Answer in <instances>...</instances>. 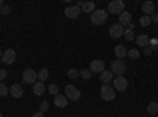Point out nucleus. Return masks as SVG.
<instances>
[{"label": "nucleus", "instance_id": "1", "mask_svg": "<svg viewBox=\"0 0 158 117\" xmlns=\"http://www.w3.org/2000/svg\"><path fill=\"white\" fill-rule=\"evenodd\" d=\"M106 19H108V11H104V10H95L90 15V21L95 25H103L106 22Z\"/></svg>", "mask_w": 158, "mask_h": 117}, {"label": "nucleus", "instance_id": "2", "mask_svg": "<svg viewBox=\"0 0 158 117\" xmlns=\"http://www.w3.org/2000/svg\"><path fill=\"white\" fill-rule=\"evenodd\" d=\"M100 97L104 101H112L115 98V89L109 84H103V87L100 89Z\"/></svg>", "mask_w": 158, "mask_h": 117}, {"label": "nucleus", "instance_id": "3", "mask_svg": "<svg viewBox=\"0 0 158 117\" xmlns=\"http://www.w3.org/2000/svg\"><path fill=\"white\" fill-rule=\"evenodd\" d=\"M127 71V63L120 59H115L111 62V73L112 74H117V76H122L123 73Z\"/></svg>", "mask_w": 158, "mask_h": 117}, {"label": "nucleus", "instance_id": "4", "mask_svg": "<svg viewBox=\"0 0 158 117\" xmlns=\"http://www.w3.org/2000/svg\"><path fill=\"white\" fill-rule=\"evenodd\" d=\"M125 11V3L122 2V0H112V2H109L108 5V13H111V15H120V13Z\"/></svg>", "mask_w": 158, "mask_h": 117}, {"label": "nucleus", "instance_id": "5", "mask_svg": "<svg viewBox=\"0 0 158 117\" xmlns=\"http://www.w3.org/2000/svg\"><path fill=\"white\" fill-rule=\"evenodd\" d=\"M65 97H67L68 100L71 101H77L79 98H81V92H79V89L73 84H68L67 87H65Z\"/></svg>", "mask_w": 158, "mask_h": 117}, {"label": "nucleus", "instance_id": "6", "mask_svg": "<svg viewBox=\"0 0 158 117\" xmlns=\"http://www.w3.org/2000/svg\"><path fill=\"white\" fill-rule=\"evenodd\" d=\"M22 81L25 82V84H35L36 81H38V73L35 71V70H32V68H27V70H24V73H22Z\"/></svg>", "mask_w": 158, "mask_h": 117}, {"label": "nucleus", "instance_id": "7", "mask_svg": "<svg viewBox=\"0 0 158 117\" xmlns=\"http://www.w3.org/2000/svg\"><path fill=\"white\" fill-rule=\"evenodd\" d=\"M112 87L117 90V92H123V90H127V87H128L127 77H123V76L114 77V79H112Z\"/></svg>", "mask_w": 158, "mask_h": 117}, {"label": "nucleus", "instance_id": "8", "mask_svg": "<svg viewBox=\"0 0 158 117\" xmlns=\"http://www.w3.org/2000/svg\"><path fill=\"white\" fill-rule=\"evenodd\" d=\"M2 60H3V63H6V65H13V63L16 62V51H15V49H6V51H3Z\"/></svg>", "mask_w": 158, "mask_h": 117}, {"label": "nucleus", "instance_id": "9", "mask_svg": "<svg viewBox=\"0 0 158 117\" xmlns=\"http://www.w3.org/2000/svg\"><path fill=\"white\" fill-rule=\"evenodd\" d=\"M123 32H125V29L120 24H112L109 27V36L111 38H120V36H123Z\"/></svg>", "mask_w": 158, "mask_h": 117}, {"label": "nucleus", "instance_id": "10", "mask_svg": "<svg viewBox=\"0 0 158 117\" xmlns=\"http://www.w3.org/2000/svg\"><path fill=\"white\" fill-rule=\"evenodd\" d=\"M79 15H81V8L79 6H67L65 8V16H67L68 19H77Z\"/></svg>", "mask_w": 158, "mask_h": 117}, {"label": "nucleus", "instance_id": "11", "mask_svg": "<svg viewBox=\"0 0 158 117\" xmlns=\"http://www.w3.org/2000/svg\"><path fill=\"white\" fill-rule=\"evenodd\" d=\"M118 24L122 25V27H127L128 29V25L131 24V13L130 11H123L118 15Z\"/></svg>", "mask_w": 158, "mask_h": 117}, {"label": "nucleus", "instance_id": "12", "mask_svg": "<svg viewBox=\"0 0 158 117\" xmlns=\"http://www.w3.org/2000/svg\"><path fill=\"white\" fill-rule=\"evenodd\" d=\"M10 94H11L13 98H21V97L24 95V89H22L21 84H16V82H15V84L10 87Z\"/></svg>", "mask_w": 158, "mask_h": 117}, {"label": "nucleus", "instance_id": "13", "mask_svg": "<svg viewBox=\"0 0 158 117\" xmlns=\"http://www.w3.org/2000/svg\"><path fill=\"white\" fill-rule=\"evenodd\" d=\"M89 70L92 73H103L104 71V62L103 60H92Z\"/></svg>", "mask_w": 158, "mask_h": 117}, {"label": "nucleus", "instance_id": "14", "mask_svg": "<svg viewBox=\"0 0 158 117\" xmlns=\"http://www.w3.org/2000/svg\"><path fill=\"white\" fill-rule=\"evenodd\" d=\"M142 13H144L146 16H152L153 13H155V3L150 2V0L144 2V3H142Z\"/></svg>", "mask_w": 158, "mask_h": 117}, {"label": "nucleus", "instance_id": "15", "mask_svg": "<svg viewBox=\"0 0 158 117\" xmlns=\"http://www.w3.org/2000/svg\"><path fill=\"white\" fill-rule=\"evenodd\" d=\"M114 54H115V57L117 59H123V57H127V54H128V49L123 46V44H117L115 48H114Z\"/></svg>", "mask_w": 158, "mask_h": 117}, {"label": "nucleus", "instance_id": "16", "mask_svg": "<svg viewBox=\"0 0 158 117\" xmlns=\"http://www.w3.org/2000/svg\"><path fill=\"white\" fill-rule=\"evenodd\" d=\"M54 105H56L57 108H67L68 98L65 97V95H56V97H54Z\"/></svg>", "mask_w": 158, "mask_h": 117}, {"label": "nucleus", "instance_id": "17", "mask_svg": "<svg viewBox=\"0 0 158 117\" xmlns=\"http://www.w3.org/2000/svg\"><path fill=\"white\" fill-rule=\"evenodd\" d=\"M136 43H138V46H141V48H146V46H149V41H150V38H149V35H146V33H141V35H138L136 38Z\"/></svg>", "mask_w": 158, "mask_h": 117}, {"label": "nucleus", "instance_id": "18", "mask_svg": "<svg viewBox=\"0 0 158 117\" xmlns=\"http://www.w3.org/2000/svg\"><path fill=\"white\" fill-rule=\"evenodd\" d=\"M44 92H46L44 84H43V82H40V81H36V82L33 84V94H35V95H38V97H41Z\"/></svg>", "mask_w": 158, "mask_h": 117}, {"label": "nucleus", "instance_id": "19", "mask_svg": "<svg viewBox=\"0 0 158 117\" xmlns=\"http://www.w3.org/2000/svg\"><path fill=\"white\" fill-rule=\"evenodd\" d=\"M100 79H101L103 84H109V82L114 79V74H112L111 71H106V70H104L103 73H100Z\"/></svg>", "mask_w": 158, "mask_h": 117}, {"label": "nucleus", "instance_id": "20", "mask_svg": "<svg viewBox=\"0 0 158 117\" xmlns=\"http://www.w3.org/2000/svg\"><path fill=\"white\" fill-rule=\"evenodd\" d=\"M48 77H49V70L48 68H41V70L38 71V81L40 82H44Z\"/></svg>", "mask_w": 158, "mask_h": 117}, {"label": "nucleus", "instance_id": "21", "mask_svg": "<svg viewBox=\"0 0 158 117\" xmlns=\"http://www.w3.org/2000/svg\"><path fill=\"white\" fill-rule=\"evenodd\" d=\"M84 13H94L95 11V3L94 2H84L82 8H81Z\"/></svg>", "mask_w": 158, "mask_h": 117}, {"label": "nucleus", "instance_id": "22", "mask_svg": "<svg viewBox=\"0 0 158 117\" xmlns=\"http://www.w3.org/2000/svg\"><path fill=\"white\" fill-rule=\"evenodd\" d=\"M147 112L152 114V115L158 112V103H156V101H150V103H149V105H147Z\"/></svg>", "mask_w": 158, "mask_h": 117}, {"label": "nucleus", "instance_id": "23", "mask_svg": "<svg viewBox=\"0 0 158 117\" xmlns=\"http://www.w3.org/2000/svg\"><path fill=\"white\" fill-rule=\"evenodd\" d=\"M123 36H125V40H127V41H131V40H135V38H136L135 30H131V29H125Z\"/></svg>", "mask_w": 158, "mask_h": 117}, {"label": "nucleus", "instance_id": "24", "mask_svg": "<svg viewBox=\"0 0 158 117\" xmlns=\"http://www.w3.org/2000/svg\"><path fill=\"white\" fill-rule=\"evenodd\" d=\"M139 24L142 25V27H149V25L152 24V21H150V16H141V19H139Z\"/></svg>", "mask_w": 158, "mask_h": 117}, {"label": "nucleus", "instance_id": "25", "mask_svg": "<svg viewBox=\"0 0 158 117\" xmlns=\"http://www.w3.org/2000/svg\"><path fill=\"white\" fill-rule=\"evenodd\" d=\"M139 56H141V54H139V51H138V49H130V51H128V54H127V57H130L131 60L139 59Z\"/></svg>", "mask_w": 158, "mask_h": 117}, {"label": "nucleus", "instance_id": "26", "mask_svg": "<svg viewBox=\"0 0 158 117\" xmlns=\"http://www.w3.org/2000/svg\"><path fill=\"white\" fill-rule=\"evenodd\" d=\"M79 76H81L84 81H89L92 77V71L90 70H81V71H79Z\"/></svg>", "mask_w": 158, "mask_h": 117}, {"label": "nucleus", "instance_id": "27", "mask_svg": "<svg viewBox=\"0 0 158 117\" xmlns=\"http://www.w3.org/2000/svg\"><path fill=\"white\" fill-rule=\"evenodd\" d=\"M10 94V87H6L3 82H0V97H6Z\"/></svg>", "mask_w": 158, "mask_h": 117}, {"label": "nucleus", "instance_id": "28", "mask_svg": "<svg viewBox=\"0 0 158 117\" xmlns=\"http://www.w3.org/2000/svg\"><path fill=\"white\" fill-rule=\"evenodd\" d=\"M48 92L51 94V95H59V87H57V84H51L49 87H48Z\"/></svg>", "mask_w": 158, "mask_h": 117}, {"label": "nucleus", "instance_id": "29", "mask_svg": "<svg viewBox=\"0 0 158 117\" xmlns=\"http://www.w3.org/2000/svg\"><path fill=\"white\" fill-rule=\"evenodd\" d=\"M67 76L70 77V79H76V77H79V71H77V70H74V68H71V70H68Z\"/></svg>", "mask_w": 158, "mask_h": 117}, {"label": "nucleus", "instance_id": "30", "mask_svg": "<svg viewBox=\"0 0 158 117\" xmlns=\"http://www.w3.org/2000/svg\"><path fill=\"white\" fill-rule=\"evenodd\" d=\"M49 111V103L48 101H41V103H40V112H48Z\"/></svg>", "mask_w": 158, "mask_h": 117}, {"label": "nucleus", "instance_id": "31", "mask_svg": "<svg viewBox=\"0 0 158 117\" xmlns=\"http://www.w3.org/2000/svg\"><path fill=\"white\" fill-rule=\"evenodd\" d=\"M0 13H2L3 16H8L10 13H11V6H8V5H5V3H3V6L0 8Z\"/></svg>", "mask_w": 158, "mask_h": 117}, {"label": "nucleus", "instance_id": "32", "mask_svg": "<svg viewBox=\"0 0 158 117\" xmlns=\"http://www.w3.org/2000/svg\"><path fill=\"white\" fill-rule=\"evenodd\" d=\"M6 76H8V71L5 68H0V82H3Z\"/></svg>", "mask_w": 158, "mask_h": 117}, {"label": "nucleus", "instance_id": "33", "mask_svg": "<svg viewBox=\"0 0 158 117\" xmlns=\"http://www.w3.org/2000/svg\"><path fill=\"white\" fill-rule=\"evenodd\" d=\"M144 49H146V51H144V52H146L147 56H150V54H152V51H153V48H152L150 44H149V46H146V48H144Z\"/></svg>", "mask_w": 158, "mask_h": 117}, {"label": "nucleus", "instance_id": "34", "mask_svg": "<svg viewBox=\"0 0 158 117\" xmlns=\"http://www.w3.org/2000/svg\"><path fill=\"white\" fill-rule=\"evenodd\" d=\"M149 44H150V46H152V48L155 49V48L158 46V40H152V38H150V41H149Z\"/></svg>", "mask_w": 158, "mask_h": 117}, {"label": "nucleus", "instance_id": "35", "mask_svg": "<svg viewBox=\"0 0 158 117\" xmlns=\"http://www.w3.org/2000/svg\"><path fill=\"white\" fill-rule=\"evenodd\" d=\"M150 21L152 22H158V15H152L150 16Z\"/></svg>", "mask_w": 158, "mask_h": 117}, {"label": "nucleus", "instance_id": "36", "mask_svg": "<svg viewBox=\"0 0 158 117\" xmlns=\"http://www.w3.org/2000/svg\"><path fill=\"white\" fill-rule=\"evenodd\" d=\"M32 117H44V114H43V112H40V111H38V112H35V114H33Z\"/></svg>", "mask_w": 158, "mask_h": 117}, {"label": "nucleus", "instance_id": "37", "mask_svg": "<svg viewBox=\"0 0 158 117\" xmlns=\"http://www.w3.org/2000/svg\"><path fill=\"white\" fill-rule=\"evenodd\" d=\"M82 5H84V2H81V0H77V2H76V6H79V8H82Z\"/></svg>", "mask_w": 158, "mask_h": 117}, {"label": "nucleus", "instance_id": "38", "mask_svg": "<svg viewBox=\"0 0 158 117\" xmlns=\"http://www.w3.org/2000/svg\"><path fill=\"white\" fill-rule=\"evenodd\" d=\"M2 56H3V51H2V49H0V59H2Z\"/></svg>", "mask_w": 158, "mask_h": 117}, {"label": "nucleus", "instance_id": "39", "mask_svg": "<svg viewBox=\"0 0 158 117\" xmlns=\"http://www.w3.org/2000/svg\"><path fill=\"white\" fill-rule=\"evenodd\" d=\"M3 6V2H2V0H0V8H2Z\"/></svg>", "mask_w": 158, "mask_h": 117}, {"label": "nucleus", "instance_id": "40", "mask_svg": "<svg viewBox=\"0 0 158 117\" xmlns=\"http://www.w3.org/2000/svg\"><path fill=\"white\" fill-rule=\"evenodd\" d=\"M0 117H3V114H2V112H0Z\"/></svg>", "mask_w": 158, "mask_h": 117}]
</instances>
